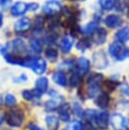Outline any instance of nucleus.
Wrapping results in <instances>:
<instances>
[{
    "mask_svg": "<svg viewBox=\"0 0 129 130\" xmlns=\"http://www.w3.org/2000/svg\"><path fill=\"white\" fill-rule=\"evenodd\" d=\"M103 82H104L103 74L98 73V72L89 74V76L87 77V81H86V91H87L88 98L93 99L98 95Z\"/></svg>",
    "mask_w": 129,
    "mask_h": 130,
    "instance_id": "1",
    "label": "nucleus"
},
{
    "mask_svg": "<svg viewBox=\"0 0 129 130\" xmlns=\"http://www.w3.org/2000/svg\"><path fill=\"white\" fill-rule=\"evenodd\" d=\"M24 120V113L20 109H15L7 112L6 123L11 127H20Z\"/></svg>",
    "mask_w": 129,
    "mask_h": 130,
    "instance_id": "2",
    "label": "nucleus"
},
{
    "mask_svg": "<svg viewBox=\"0 0 129 130\" xmlns=\"http://www.w3.org/2000/svg\"><path fill=\"white\" fill-rule=\"evenodd\" d=\"M109 123H110V116L105 111H103V112H96L94 114L92 120L89 122V124H91L92 126H94L95 128H99L101 130L107 129Z\"/></svg>",
    "mask_w": 129,
    "mask_h": 130,
    "instance_id": "3",
    "label": "nucleus"
},
{
    "mask_svg": "<svg viewBox=\"0 0 129 130\" xmlns=\"http://www.w3.org/2000/svg\"><path fill=\"white\" fill-rule=\"evenodd\" d=\"M62 5L59 1L57 0H49L46 1L45 4L42 7V11L45 14H48L49 16H54L56 14H58L61 10H62Z\"/></svg>",
    "mask_w": 129,
    "mask_h": 130,
    "instance_id": "4",
    "label": "nucleus"
},
{
    "mask_svg": "<svg viewBox=\"0 0 129 130\" xmlns=\"http://www.w3.org/2000/svg\"><path fill=\"white\" fill-rule=\"evenodd\" d=\"M51 99L48 100L46 103H45V109L49 112L51 111H55V110H58L60 108V106L62 105V102H63V98L62 95H60L57 91L55 90H51Z\"/></svg>",
    "mask_w": 129,
    "mask_h": 130,
    "instance_id": "5",
    "label": "nucleus"
},
{
    "mask_svg": "<svg viewBox=\"0 0 129 130\" xmlns=\"http://www.w3.org/2000/svg\"><path fill=\"white\" fill-rule=\"evenodd\" d=\"M110 123L114 130H128V121L121 114H113L110 118Z\"/></svg>",
    "mask_w": 129,
    "mask_h": 130,
    "instance_id": "6",
    "label": "nucleus"
},
{
    "mask_svg": "<svg viewBox=\"0 0 129 130\" xmlns=\"http://www.w3.org/2000/svg\"><path fill=\"white\" fill-rule=\"evenodd\" d=\"M92 63L98 69H105L108 66V58L104 51H96L92 54Z\"/></svg>",
    "mask_w": 129,
    "mask_h": 130,
    "instance_id": "7",
    "label": "nucleus"
},
{
    "mask_svg": "<svg viewBox=\"0 0 129 130\" xmlns=\"http://www.w3.org/2000/svg\"><path fill=\"white\" fill-rule=\"evenodd\" d=\"M76 72L78 74H80L81 76L85 75L88 71H89V68H90V62L88 59H86L85 57H79L77 60H76Z\"/></svg>",
    "mask_w": 129,
    "mask_h": 130,
    "instance_id": "8",
    "label": "nucleus"
},
{
    "mask_svg": "<svg viewBox=\"0 0 129 130\" xmlns=\"http://www.w3.org/2000/svg\"><path fill=\"white\" fill-rule=\"evenodd\" d=\"M108 37V32L104 27H96V29L91 34V41L95 45H103Z\"/></svg>",
    "mask_w": 129,
    "mask_h": 130,
    "instance_id": "9",
    "label": "nucleus"
},
{
    "mask_svg": "<svg viewBox=\"0 0 129 130\" xmlns=\"http://www.w3.org/2000/svg\"><path fill=\"white\" fill-rule=\"evenodd\" d=\"M27 10H28V4L27 3L22 2V1H17L11 6L10 13L13 16H20V15H23Z\"/></svg>",
    "mask_w": 129,
    "mask_h": 130,
    "instance_id": "10",
    "label": "nucleus"
},
{
    "mask_svg": "<svg viewBox=\"0 0 129 130\" xmlns=\"http://www.w3.org/2000/svg\"><path fill=\"white\" fill-rule=\"evenodd\" d=\"M29 68L37 74H43L47 70V62L43 58H35Z\"/></svg>",
    "mask_w": 129,
    "mask_h": 130,
    "instance_id": "11",
    "label": "nucleus"
},
{
    "mask_svg": "<svg viewBox=\"0 0 129 130\" xmlns=\"http://www.w3.org/2000/svg\"><path fill=\"white\" fill-rule=\"evenodd\" d=\"M122 17L118 14H109L104 19L105 24L109 28H117L122 24Z\"/></svg>",
    "mask_w": 129,
    "mask_h": 130,
    "instance_id": "12",
    "label": "nucleus"
},
{
    "mask_svg": "<svg viewBox=\"0 0 129 130\" xmlns=\"http://www.w3.org/2000/svg\"><path fill=\"white\" fill-rule=\"evenodd\" d=\"M124 49H125V47L123 46V43H121V42L116 40V41H114V42H112L110 44V46H109V53H110V55L112 57L118 59L120 57V55L122 54V52L124 51Z\"/></svg>",
    "mask_w": 129,
    "mask_h": 130,
    "instance_id": "13",
    "label": "nucleus"
},
{
    "mask_svg": "<svg viewBox=\"0 0 129 130\" xmlns=\"http://www.w3.org/2000/svg\"><path fill=\"white\" fill-rule=\"evenodd\" d=\"M31 25V22H30V19L28 17H22L20 19H18L15 23H14V29L17 31V32H20V31H25L27 30Z\"/></svg>",
    "mask_w": 129,
    "mask_h": 130,
    "instance_id": "14",
    "label": "nucleus"
},
{
    "mask_svg": "<svg viewBox=\"0 0 129 130\" xmlns=\"http://www.w3.org/2000/svg\"><path fill=\"white\" fill-rule=\"evenodd\" d=\"M73 46V38L70 36H64L60 41V50L62 53L67 54L70 52Z\"/></svg>",
    "mask_w": 129,
    "mask_h": 130,
    "instance_id": "15",
    "label": "nucleus"
},
{
    "mask_svg": "<svg viewBox=\"0 0 129 130\" xmlns=\"http://www.w3.org/2000/svg\"><path fill=\"white\" fill-rule=\"evenodd\" d=\"M94 102L99 108L106 109V108H108V106L110 104V96H109L108 92H101L95 96Z\"/></svg>",
    "mask_w": 129,
    "mask_h": 130,
    "instance_id": "16",
    "label": "nucleus"
},
{
    "mask_svg": "<svg viewBox=\"0 0 129 130\" xmlns=\"http://www.w3.org/2000/svg\"><path fill=\"white\" fill-rule=\"evenodd\" d=\"M42 92H40L38 89L34 88V89H24L21 92V95L24 100L26 101H35L37 99H40L42 96Z\"/></svg>",
    "mask_w": 129,
    "mask_h": 130,
    "instance_id": "17",
    "label": "nucleus"
},
{
    "mask_svg": "<svg viewBox=\"0 0 129 130\" xmlns=\"http://www.w3.org/2000/svg\"><path fill=\"white\" fill-rule=\"evenodd\" d=\"M8 46L10 47V49H12L13 51H15L17 53H23L26 50L25 49V44H24V42L21 39H15V40H13L12 42L9 43Z\"/></svg>",
    "mask_w": 129,
    "mask_h": 130,
    "instance_id": "18",
    "label": "nucleus"
},
{
    "mask_svg": "<svg viewBox=\"0 0 129 130\" xmlns=\"http://www.w3.org/2000/svg\"><path fill=\"white\" fill-rule=\"evenodd\" d=\"M57 111H58V116L62 121L68 122L70 120V112H69L68 104H62Z\"/></svg>",
    "mask_w": 129,
    "mask_h": 130,
    "instance_id": "19",
    "label": "nucleus"
},
{
    "mask_svg": "<svg viewBox=\"0 0 129 130\" xmlns=\"http://www.w3.org/2000/svg\"><path fill=\"white\" fill-rule=\"evenodd\" d=\"M35 86H36V89H38L40 92L44 93L45 91H47L48 87H49V80L47 77H40L36 80V83H35Z\"/></svg>",
    "mask_w": 129,
    "mask_h": 130,
    "instance_id": "20",
    "label": "nucleus"
},
{
    "mask_svg": "<svg viewBox=\"0 0 129 130\" xmlns=\"http://www.w3.org/2000/svg\"><path fill=\"white\" fill-rule=\"evenodd\" d=\"M117 41L121 42V43H125L127 41H129V26H124L122 28H120L116 35H115Z\"/></svg>",
    "mask_w": 129,
    "mask_h": 130,
    "instance_id": "21",
    "label": "nucleus"
},
{
    "mask_svg": "<svg viewBox=\"0 0 129 130\" xmlns=\"http://www.w3.org/2000/svg\"><path fill=\"white\" fill-rule=\"evenodd\" d=\"M52 79L54 80L55 83H57V84L60 85V86H66V85H67V78H66V75H65L62 71H56V72L53 74Z\"/></svg>",
    "mask_w": 129,
    "mask_h": 130,
    "instance_id": "22",
    "label": "nucleus"
},
{
    "mask_svg": "<svg viewBox=\"0 0 129 130\" xmlns=\"http://www.w3.org/2000/svg\"><path fill=\"white\" fill-rule=\"evenodd\" d=\"M45 121L50 130H56L59 126V119L54 115H47Z\"/></svg>",
    "mask_w": 129,
    "mask_h": 130,
    "instance_id": "23",
    "label": "nucleus"
},
{
    "mask_svg": "<svg viewBox=\"0 0 129 130\" xmlns=\"http://www.w3.org/2000/svg\"><path fill=\"white\" fill-rule=\"evenodd\" d=\"M29 46H30V49H31L35 53H37V54H40V53H42V51H43V42H42L40 39H38V38H33V39H30V41H29Z\"/></svg>",
    "mask_w": 129,
    "mask_h": 130,
    "instance_id": "24",
    "label": "nucleus"
},
{
    "mask_svg": "<svg viewBox=\"0 0 129 130\" xmlns=\"http://www.w3.org/2000/svg\"><path fill=\"white\" fill-rule=\"evenodd\" d=\"M44 23H45L44 18L42 16H40V15H37L35 17V19L33 20V23H31L33 30L35 32H41L43 30V28H44Z\"/></svg>",
    "mask_w": 129,
    "mask_h": 130,
    "instance_id": "25",
    "label": "nucleus"
},
{
    "mask_svg": "<svg viewBox=\"0 0 129 130\" xmlns=\"http://www.w3.org/2000/svg\"><path fill=\"white\" fill-rule=\"evenodd\" d=\"M98 22H99V20H98V21H96V20H92V21L88 22L84 27H82L81 32L84 34V35H91V34L96 29V27H98Z\"/></svg>",
    "mask_w": 129,
    "mask_h": 130,
    "instance_id": "26",
    "label": "nucleus"
},
{
    "mask_svg": "<svg viewBox=\"0 0 129 130\" xmlns=\"http://www.w3.org/2000/svg\"><path fill=\"white\" fill-rule=\"evenodd\" d=\"M45 56H46V58H47L49 61L54 62V61L57 60V58H58V51H57V49H55V48L49 47V48H47V49L45 50Z\"/></svg>",
    "mask_w": 129,
    "mask_h": 130,
    "instance_id": "27",
    "label": "nucleus"
},
{
    "mask_svg": "<svg viewBox=\"0 0 129 130\" xmlns=\"http://www.w3.org/2000/svg\"><path fill=\"white\" fill-rule=\"evenodd\" d=\"M81 75L78 74L76 71L73 72L71 75H70V78H69V85L70 87H77L79 84H80V80H81Z\"/></svg>",
    "mask_w": 129,
    "mask_h": 130,
    "instance_id": "28",
    "label": "nucleus"
},
{
    "mask_svg": "<svg viewBox=\"0 0 129 130\" xmlns=\"http://www.w3.org/2000/svg\"><path fill=\"white\" fill-rule=\"evenodd\" d=\"M90 41H91V40L86 39V38H84V39H80L79 42L76 44V48H77V50H79V51H81V52H84L85 50H87V49L90 47V45H91Z\"/></svg>",
    "mask_w": 129,
    "mask_h": 130,
    "instance_id": "29",
    "label": "nucleus"
},
{
    "mask_svg": "<svg viewBox=\"0 0 129 130\" xmlns=\"http://www.w3.org/2000/svg\"><path fill=\"white\" fill-rule=\"evenodd\" d=\"M99 3L104 10H111L116 6L117 0H100Z\"/></svg>",
    "mask_w": 129,
    "mask_h": 130,
    "instance_id": "30",
    "label": "nucleus"
},
{
    "mask_svg": "<svg viewBox=\"0 0 129 130\" xmlns=\"http://www.w3.org/2000/svg\"><path fill=\"white\" fill-rule=\"evenodd\" d=\"M104 85H105V87H106L107 91H108V92H111V91L115 90V89H116V87H117L118 85H120V83H119L117 80L107 79V80H105V81H104Z\"/></svg>",
    "mask_w": 129,
    "mask_h": 130,
    "instance_id": "31",
    "label": "nucleus"
},
{
    "mask_svg": "<svg viewBox=\"0 0 129 130\" xmlns=\"http://www.w3.org/2000/svg\"><path fill=\"white\" fill-rule=\"evenodd\" d=\"M4 104H5L6 106H8V107H13V106H15V104H16V99H15V96H14L13 94H11V93H6L5 96H4Z\"/></svg>",
    "mask_w": 129,
    "mask_h": 130,
    "instance_id": "32",
    "label": "nucleus"
},
{
    "mask_svg": "<svg viewBox=\"0 0 129 130\" xmlns=\"http://www.w3.org/2000/svg\"><path fill=\"white\" fill-rule=\"evenodd\" d=\"M72 110H73V113H74L76 116H78V117H83L84 111H83V109L81 108V106H80L78 103H73Z\"/></svg>",
    "mask_w": 129,
    "mask_h": 130,
    "instance_id": "33",
    "label": "nucleus"
},
{
    "mask_svg": "<svg viewBox=\"0 0 129 130\" xmlns=\"http://www.w3.org/2000/svg\"><path fill=\"white\" fill-rule=\"evenodd\" d=\"M68 130H83V125L79 121H72L68 126Z\"/></svg>",
    "mask_w": 129,
    "mask_h": 130,
    "instance_id": "34",
    "label": "nucleus"
},
{
    "mask_svg": "<svg viewBox=\"0 0 129 130\" xmlns=\"http://www.w3.org/2000/svg\"><path fill=\"white\" fill-rule=\"evenodd\" d=\"M57 38H58V35H57V34L53 32V31H50V32L45 37V41H46L48 44H54V43L56 42Z\"/></svg>",
    "mask_w": 129,
    "mask_h": 130,
    "instance_id": "35",
    "label": "nucleus"
},
{
    "mask_svg": "<svg viewBox=\"0 0 129 130\" xmlns=\"http://www.w3.org/2000/svg\"><path fill=\"white\" fill-rule=\"evenodd\" d=\"M120 87H121V91H122L125 95H127V96L129 98V84L126 83V82H124V83H122V84L120 85Z\"/></svg>",
    "mask_w": 129,
    "mask_h": 130,
    "instance_id": "36",
    "label": "nucleus"
},
{
    "mask_svg": "<svg viewBox=\"0 0 129 130\" xmlns=\"http://www.w3.org/2000/svg\"><path fill=\"white\" fill-rule=\"evenodd\" d=\"M129 57V48H125L124 49V51L122 52V54L120 55V57L117 59L118 61H123V60H125L126 58H128Z\"/></svg>",
    "mask_w": 129,
    "mask_h": 130,
    "instance_id": "37",
    "label": "nucleus"
},
{
    "mask_svg": "<svg viewBox=\"0 0 129 130\" xmlns=\"http://www.w3.org/2000/svg\"><path fill=\"white\" fill-rule=\"evenodd\" d=\"M72 65H73V61L68 59V60L63 61V62L61 63V65H60V67H65V69H68V68H70Z\"/></svg>",
    "mask_w": 129,
    "mask_h": 130,
    "instance_id": "38",
    "label": "nucleus"
},
{
    "mask_svg": "<svg viewBox=\"0 0 129 130\" xmlns=\"http://www.w3.org/2000/svg\"><path fill=\"white\" fill-rule=\"evenodd\" d=\"M39 8H40V5H39L37 2H31V3L28 4V10H30V11H33V12L37 11Z\"/></svg>",
    "mask_w": 129,
    "mask_h": 130,
    "instance_id": "39",
    "label": "nucleus"
},
{
    "mask_svg": "<svg viewBox=\"0 0 129 130\" xmlns=\"http://www.w3.org/2000/svg\"><path fill=\"white\" fill-rule=\"evenodd\" d=\"M26 80H27V75H26V74H24V73H22L19 77L15 78V80H14V81H17V82H23V81H26Z\"/></svg>",
    "mask_w": 129,
    "mask_h": 130,
    "instance_id": "40",
    "label": "nucleus"
},
{
    "mask_svg": "<svg viewBox=\"0 0 129 130\" xmlns=\"http://www.w3.org/2000/svg\"><path fill=\"white\" fill-rule=\"evenodd\" d=\"M28 130H44L42 127L36 125V124H29L28 125Z\"/></svg>",
    "mask_w": 129,
    "mask_h": 130,
    "instance_id": "41",
    "label": "nucleus"
},
{
    "mask_svg": "<svg viewBox=\"0 0 129 130\" xmlns=\"http://www.w3.org/2000/svg\"><path fill=\"white\" fill-rule=\"evenodd\" d=\"M9 2V0H0V5H5Z\"/></svg>",
    "mask_w": 129,
    "mask_h": 130,
    "instance_id": "42",
    "label": "nucleus"
},
{
    "mask_svg": "<svg viewBox=\"0 0 129 130\" xmlns=\"http://www.w3.org/2000/svg\"><path fill=\"white\" fill-rule=\"evenodd\" d=\"M3 120H4V116H3V114L0 112V125L2 124V122H3Z\"/></svg>",
    "mask_w": 129,
    "mask_h": 130,
    "instance_id": "43",
    "label": "nucleus"
},
{
    "mask_svg": "<svg viewBox=\"0 0 129 130\" xmlns=\"http://www.w3.org/2000/svg\"><path fill=\"white\" fill-rule=\"evenodd\" d=\"M2 23H3V15L2 13H0V26L2 25Z\"/></svg>",
    "mask_w": 129,
    "mask_h": 130,
    "instance_id": "44",
    "label": "nucleus"
},
{
    "mask_svg": "<svg viewBox=\"0 0 129 130\" xmlns=\"http://www.w3.org/2000/svg\"><path fill=\"white\" fill-rule=\"evenodd\" d=\"M127 16L129 18V5H128V9H127Z\"/></svg>",
    "mask_w": 129,
    "mask_h": 130,
    "instance_id": "45",
    "label": "nucleus"
},
{
    "mask_svg": "<svg viewBox=\"0 0 129 130\" xmlns=\"http://www.w3.org/2000/svg\"><path fill=\"white\" fill-rule=\"evenodd\" d=\"M82 1H84V0H82Z\"/></svg>",
    "mask_w": 129,
    "mask_h": 130,
    "instance_id": "46",
    "label": "nucleus"
}]
</instances>
